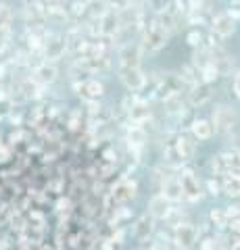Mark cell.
<instances>
[{
  "label": "cell",
  "mask_w": 240,
  "mask_h": 250,
  "mask_svg": "<svg viewBox=\"0 0 240 250\" xmlns=\"http://www.w3.org/2000/svg\"><path fill=\"white\" fill-rule=\"evenodd\" d=\"M177 179H180V186H182L184 200L198 202L200 198H203V184H200V179H198V175L195 173V171L184 169L182 173L177 175Z\"/></svg>",
  "instance_id": "cell-1"
},
{
  "label": "cell",
  "mask_w": 240,
  "mask_h": 250,
  "mask_svg": "<svg viewBox=\"0 0 240 250\" xmlns=\"http://www.w3.org/2000/svg\"><path fill=\"white\" fill-rule=\"evenodd\" d=\"M167 38H169V34L159 23V19H153L151 25H146V29H144V48L151 52H157L165 46Z\"/></svg>",
  "instance_id": "cell-2"
},
{
  "label": "cell",
  "mask_w": 240,
  "mask_h": 250,
  "mask_svg": "<svg viewBox=\"0 0 240 250\" xmlns=\"http://www.w3.org/2000/svg\"><path fill=\"white\" fill-rule=\"evenodd\" d=\"M67 50V38L59 34H48L42 42V54L46 61H59Z\"/></svg>",
  "instance_id": "cell-3"
},
{
  "label": "cell",
  "mask_w": 240,
  "mask_h": 250,
  "mask_svg": "<svg viewBox=\"0 0 240 250\" xmlns=\"http://www.w3.org/2000/svg\"><path fill=\"white\" fill-rule=\"evenodd\" d=\"M211 123L215 131H221V134H228V131H232L236 127V113L232 111L230 106L221 104L213 111V117H211Z\"/></svg>",
  "instance_id": "cell-4"
},
{
  "label": "cell",
  "mask_w": 240,
  "mask_h": 250,
  "mask_svg": "<svg viewBox=\"0 0 240 250\" xmlns=\"http://www.w3.org/2000/svg\"><path fill=\"white\" fill-rule=\"evenodd\" d=\"M121 15L119 11H105L103 15H100V19H98V34L100 36H105V38H113V36H117L119 34V29H121Z\"/></svg>",
  "instance_id": "cell-5"
},
{
  "label": "cell",
  "mask_w": 240,
  "mask_h": 250,
  "mask_svg": "<svg viewBox=\"0 0 240 250\" xmlns=\"http://www.w3.org/2000/svg\"><path fill=\"white\" fill-rule=\"evenodd\" d=\"M211 31L215 38H219V40H226L234 34V17H232V13H218L215 17L211 19Z\"/></svg>",
  "instance_id": "cell-6"
},
{
  "label": "cell",
  "mask_w": 240,
  "mask_h": 250,
  "mask_svg": "<svg viewBox=\"0 0 240 250\" xmlns=\"http://www.w3.org/2000/svg\"><path fill=\"white\" fill-rule=\"evenodd\" d=\"M119 77L128 90L136 92L146 85V75L140 71V67H119Z\"/></svg>",
  "instance_id": "cell-7"
},
{
  "label": "cell",
  "mask_w": 240,
  "mask_h": 250,
  "mask_svg": "<svg viewBox=\"0 0 240 250\" xmlns=\"http://www.w3.org/2000/svg\"><path fill=\"white\" fill-rule=\"evenodd\" d=\"M75 90L88 103V100H100V96L105 94V85H103V82L94 80V77H88V80L75 83Z\"/></svg>",
  "instance_id": "cell-8"
},
{
  "label": "cell",
  "mask_w": 240,
  "mask_h": 250,
  "mask_svg": "<svg viewBox=\"0 0 240 250\" xmlns=\"http://www.w3.org/2000/svg\"><path fill=\"white\" fill-rule=\"evenodd\" d=\"M172 152H174L180 161H190L192 156H195V152H196V142H195V138H192V136H186V134H180V136L175 138Z\"/></svg>",
  "instance_id": "cell-9"
},
{
  "label": "cell",
  "mask_w": 240,
  "mask_h": 250,
  "mask_svg": "<svg viewBox=\"0 0 240 250\" xmlns=\"http://www.w3.org/2000/svg\"><path fill=\"white\" fill-rule=\"evenodd\" d=\"M198 238V229L190 223H177L175 225V242L180 248H190Z\"/></svg>",
  "instance_id": "cell-10"
},
{
  "label": "cell",
  "mask_w": 240,
  "mask_h": 250,
  "mask_svg": "<svg viewBox=\"0 0 240 250\" xmlns=\"http://www.w3.org/2000/svg\"><path fill=\"white\" fill-rule=\"evenodd\" d=\"M57 80V67L52 62L44 61L42 65H38L34 69V75H32V82L36 85H50L52 82Z\"/></svg>",
  "instance_id": "cell-11"
},
{
  "label": "cell",
  "mask_w": 240,
  "mask_h": 250,
  "mask_svg": "<svg viewBox=\"0 0 240 250\" xmlns=\"http://www.w3.org/2000/svg\"><path fill=\"white\" fill-rule=\"evenodd\" d=\"M161 196L167 198L169 202H180L184 196H182V186H180V179L175 175L174 177H167L163 179L161 184Z\"/></svg>",
  "instance_id": "cell-12"
},
{
  "label": "cell",
  "mask_w": 240,
  "mask_h": 250,
  "mask_svg": "<svg viewBox=\"0 0 240 250\" xmlns=\"http://www.w3.org/2000/svg\"><path fill=\"white\" fill-rule=\"evenodd\" d=\"M115 202H119V205H128V202L136 196V184L131 182V179H121V182L115 186Z\"/></svg>",
  "instance_id": "cell-13"
},
{
  "label": "cell",
  "mask_w": 240,
  "mask_h": 250,
  "mask_svg": "<svg viewBox=\"0 0 240 250\" xmlns=\"http://www.w3.org/2000/svg\"><path fill=\"white\" fill-rule=\"evenodd\" d=\"M119 67H140V48L126 44L119 50Z\"/></svg>",
  "instance_id": "cell-14"
},
{
  "label": "cell",
  "mask_w": 240,
  "mask_h": 250,
  "mask_svg": "<svg viewBox=\"0 0 240 250\" xmlns=\"http://www.w3.org/2000/svg\"><path fill=\"white\" fill-rule=\"evenodd\" d=\"M211 100V85L200 82L196 85H192V92H190V104L192 106H203Z\"/></svg>",
  "instance_id": "cell-15"
},
{
  "label": "cell",
  "mask_w": 240,
  "mask_h": 250,
  "mask_svg": "<svg viewBox=\"0 0 240 250\" xmlns=\"http://www.w3.org/2000/svg\"><path fill=\"white\" fill-rule=\"evenodd\" d=\"M169 202L167 198H163L159 194V196H154L153 200H151V205H149V213H151V217L153 219H167V215L172 213V208H169Z\"/></svg>",
  "instance_id": "cell-16"
},
{
  "label": "cell",
  "mask_w": 240,
  "mask_h": 250,
  "mask_svg": "<svg viewBox=\"0 0 240 250\" xmlns=\"http://www.w3.org/2000/svg\"><path fill=\"white\" fill-rule=\"evenodd\" d=\"M190 131H192V136H195V140H209L213 136L215 127L209 119H196V121H192Z\"/></svg>",
  "instance_id": "cell-17"
},
{
  "label": "cell",
  "mask_w": 240,
  "mask_h": 250,
  "mask_svg": "<svg viewBox=\"0 0 240 250\" xmlns=\"http://www.w3.org/2000/svg\"><path fill=\"white\" fill-rule=\"evenodd\" d=\"M146 129L142 125H131L128 129V144L131 146V150H140V148L146 144Z\"/></svg>",
  "instance_id": "cell-18"
},
{
  "label": "cell",
  "mask_w": 240,
  "mask_h": 250,
  "mask_svg": "<svg viewBox=\"0 0 240 250\" xmlns=\"http://www.w3.org/2000/svg\"><path fill=\"white\" fill-rule=\"evenodd\" d=\"M221 190L228 196L240 198V175L238 173H223L221 177Z\"/></svg>",
  "instance_id": "cell-19"
},
{
  "label": "cell",
  "mask_w": 240,
  "mask_h": 250,
  "mask_svg": "<svg viewBox=\"0 0 240 250\" xmlns=\"http://www.w3.org/2000/svg\"><path fill=\"white\" fill-rule=\"evenodd\" d=\"M130 119L134 125H142L151 119V108L146 104H134L130 108Z\"/></svg>",
  "instance_id": "cell-20"
},
{
  "label": "cell",
  "mask_w": 240,
  "mask_h": 250,
  "mask_svg": "<svg viewBox=\"0 0 240 250\" xmlns=\"http://www.w3.org/2000/svg\"><path fill=\"white\" fill-rule=\"evenodd\" d=\"M182 104H184V100H182V94L180 92H169L167 96H165V108L169 113H180L182 111Z\"/></svg>",
  "instance_id": "cell-21"
},
{
  "label": "cell",
  "mask_w": 240,
  "mask_h": 250,
  "mask_svg": "<svg viewBox=\"0 0 240 250\" xmlns=\"http://www.w3.org/2000/svg\"><path fill=\"white\" fill-rule=\"evenodd\" d=\"M186 40H188V44L192 46V48H203L205 36H203V31H200V29H192V31H188Z\"/></svg>",
  "instance_id": "cell-22"
},
{
  "label": "cell",
  "mask_w": 240,
  "mask_h": 250,
  "mask_svg": "<svg viewBox=\"0 0 240 250\" xmlns=\"http://www.w3.org/2000/svg\"><path fill=\"white\" fill-rule=\"evenodd\" d=\"M211 221L218 225V228H228V215H226V208H213V210H211Z\"/></svg>",
  "instance_id": "cell-23"
},
{
  "label": "cell",
  "mask_w": 240,
  "mask_h": 250,
  "mask_svg": "<svg viewBox=\"0 0 240 250\" xmlns=\"http://www.w3.org/2000/svg\"><path fill=\"white\" fill-rule=\"evenodd\" d=\"M151 223H153V217H151V219H149V217L140 219V221L136 223V228H134V229H136V236H138V238H144V236H149V233H151V229H153V228H151Z\"/></svg>",
  "instance_id": "cell-24"
},
{
  "label": "cell",
  "mask_w": 240,
  "mask_h": 250,
  "mask_svg": "<svg viewBox=\"0 0 240 250\" xmlns=\"http://www.w3.org/2000/svg\"><path fill=\"white\" fill-rule=\"evenodd\" d=\"M11 19H13L11 9L6 4H0V29H9Z\"/></svg>",
  "instance_id": "cell-25"
},
{
  "label": "cell",
  "mask_w": 240,
  "mask_h": 250,
  "mask_svg": "<svg viewBox=\"0 0 240 250\" xmlns=\"http://www.w3.org/2000/svg\"><path fill=\"white\" fill-rule=\"evenodd\" d=\"M149 6L157 15H161V13L169 11V0H149Z\"/></svg>",
  "instance_id": "cell-26"
},
{
  "label": "cell",
  "mask_w": 240,
  "mask_h": 250,
  "mask_svg": "<svg viewBox=\"0 0 240 250\" xmlns=\"http://www.w3.org/2000/svg\"><path fill=\"white\" fill-rule=\"evenodd\" d=\"M219 248V242L213 240V238H205L200 240V250H218Z\"/></svg>",
  "instance_id": "cell-27"
},
{
  "label": "cell",
  "mask_w": 240,
  "mask_h": 250,
  "mask_svg": "<svg viewBox=\"0 0 240 250\" xmlns=\"http://www.w3.org/2000/svg\"><path fill=\"white\" fill-rule=\"evenodd\" d=\"M107 6L109 9H115V11H121V9H126V6L130 4V0H105Z\"/></svg>",
  "instance_id": "cell-28"
},
{
  "label": "cell",
  "mask_w": 240,
  "mask_h": 250,
  "mask_svg": "<svg viewBox=\"0 0 240 250\" xmlns=\"http://www.w3.org/2000/svg\"><path fill=\"white\" fill-rule=\"evenodd\" d=\"M207 188H209V192H211L213 196H218L219 190H221V184H218L215 179H209V182H207Z\"/></svg>",
  "instance_id": "cell-29"
},
{
  "label": "cell",
  "mask_w": 240,
  "mask_h": 250,
  "mask_svg": "<svg viewBox=\"0 0 240 250\" xmlns=\"http://www.w3.org/2000/svg\"><path fill=\"white\" fill-rule=\"evenodd\" d=\"M234 94L240 98V71L234 75Z\"/></svg>",
  "instance_id": "cell-30"
},
{
  "label": "cell",
  "mask_w": 240,
  "mask_h": 250,
  "mask_svg": "<svg viewBox=\"0 0 240 250\" xmlns=\"http://www.w3.org/2000/svg\"><path fill=\"white\" fill-rule=\"evenodd\" d=\"M4 69H6L4 65H0V77H2V75H4Z\"/></svg>",
  "instance_id": "cell-31"
},
{
  "label": "cell",
  "mask_w": 240,
  "mask_h": 250,
  "mask_svg": "<svg viewBox=\"0 0 240 250\" xmlns=\"http://www.w3.org/2000/svg\"><path fill=\"white\" fill-rule=\"evenodd\" d=\"M27 2H36V0H27Z\"/></svg>",
  "instance_id": "cell-32"
},
{
  "label": "cell",
  "mask_w": 240,
  "mask_h": 250,
  "mask_svg": "<svg viewBox=\"0 0 240 250\" xmlns=\"http://www.w3.org/2000/svg\"><path fill=\"white\" fill-rule=\"evenodd\" d=\"M86 2H90V0H86Z\"/></svg>",
  "instance_id": "cell-33"
}]
</instances>
